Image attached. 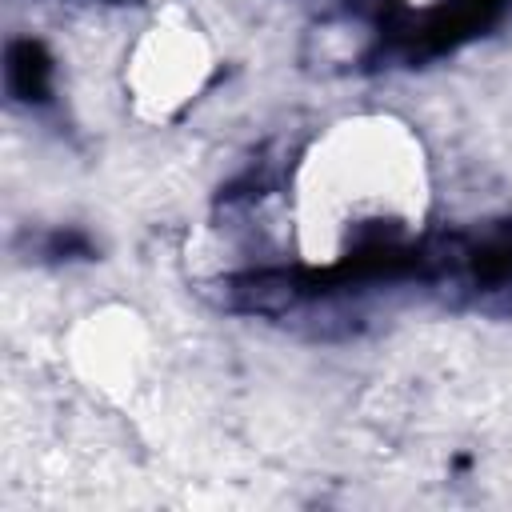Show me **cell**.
<instances>
[{
	"label": "cell",
	"instance_id": "6da1fadb",
	"mask_svg": "<svg viewBox=\"0 0 512 512\" xmlns=\"http://www.w3.org/2000/svg\"><path fill=\"white\" fill-rule=\"evenodd\" d=\"M8 88L24 100H40L48 92V60L36 44L8 48Z\"/></svg>",
	"mask_w": 512,
	"mask_h": 512
}]
</instances>
